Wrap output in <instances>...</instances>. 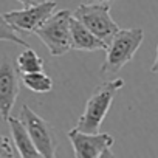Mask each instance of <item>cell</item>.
Returning <instances> with one entry per match:
<instances>
[{
  "instance_id": "1",
  "label": "cell",
  "mask_w": 158,
  "mask_h": 158,
  "mask_svg": "<svg viewBox=\"0 0 158 158\" xmlns=\"http://www.w3.org/2000/svg\"><path fill=\"white\" fill-rule=\"evenodd\" d=\"M124 87V81L123 79H113V81H107L102 82L101 85H98L93 93L90 95L84 113L81 115V118L77 119L76 129H79L81 132L85 133H96L99 132L102 121L106 119L112 102L115 99V95Z\"/></svg>"
},
{
  "instance_id": "2",
  "label": "cell",
  "mask_w": 158,
  "mask_h": 158,
  "mask_svg": "<svg viewBox=\"0 0 158 158\" xmlns=\"http://www.w3.org/2000/svg\"><path fill=\"white\" fill-rule=\"evenodd\" d=\"M144 39V31L141 28L121 30L112 37L106 48V60L101 65V74L118 73L126 64H129Z\"/></svg>"
},
{
  "instance_id": "3",
  "label": "cell",
  "mask_w": 158,
  "mask_h": 158,
  "mask_svg": "<svg viewBox=\"0 0 158 158\" xmlns=\"http://www.w3.org/2000/svg\"><path fill=\"white\" fill-rule=\"evenodd\" d=\"M70 19L71 11L60 10L57 13H53L34 31V34L44 42L51 56H62L71 50Z\"/></svg>"
},
{
  "instance_id": "4",
  "label": "cell",
  "mask_w": 158,
  "mask_h": 158,
  "mask_svg": "<svg viewBox=\"0 0 158 158\" xmlns=\"http://www.w3.org/2000/svg\"><path fill=\"white\" fill-rule=\"evenodd\" d=\"M71 16L106 44H109L119 31L118 23L112 19L110 3H81L71 13Z\"/></svg>"
},
{
  "instance_id": "5",
  "label": "cell",
  "mask_w": 158,
  "mask_h": 158,
  "mask_svg": "<svg viewBox=\"0 0 158 158\" xmlns=\"http://www.w3.org/2000/svg\"><path fill=\"white\" fill-rule=\"evenodd\" d=\"M19 118L23 123L25 129L28 130L39 155L45 158L54 156L57 150V136H56L54 127L48 121H45L42 116H39L34 110H31L30 106L22 107Z\"/></svg>"
},
{
  "instance_id": "6",
  "label": "cell",
  "mask_w": 158,
  "mask_h": 158,
  "mask_svg": "<svg viewBox=\"0 0 158 158\" xmlns=\"http://www.w3.org/2000/svg\"><path fill=\"white\" fill-rule=\"evenodd\" d=\"M68 139L71 143L74 156L77 158H96V156L112 158L115 156L112 152L115 138L109 133H99V132L85 133L74 127L68 132Z\"/></svg>"
},
{
  "instance_id": "7",
  "label": "cell",
  "mask_w": 158,
  "mask_h": 158,
  "mask_svg": "<svg viewBox=\"0 0 158 158\" xmlns=\"http://www.w3.org/2000/svg\"><path fill=\"white\" fill-rule=\"evenodd\" d=\"M56 6H57L56 2H53V0H45V2L37 3V5L25 6V10L3 13V17L20 34L22 33L34 34V31L54 13Z\"/></svg>"
},
{
  "instance_id": "8",
  "label": "cell",
  "mask_w": 158,
  "mask_h": 158,
  "mask_svg": "<svg viewBox=\"0 0 158 158\" xmlns=\"http://www.w3.org/2000/svg\"><path fill=\"white\" fill-rule=\"evenodd\" d=\"M19 95L17 68L10 62L0 65V116L5 121L11 116L16 99Z\"/></svg>"
},
{
  "instance_id": "9",
  "label": "cell",
  "mask_w": 158,
  "mask_h": 158,
  "mask_svg": "<svg viewBox=\"0 0 158 158\" xmlns=\"http://www.w3.org/2000/svg\"><path fill=\"white\" fill-rule=\"evenodd\" d=\"M70 34H71V50L79 51H98L107 48V44L95 36L85 25L71 16L70 19Z\"/></svg>"
},
{
  "instance_id": "10",
  "label": "cell",
  "mask_w": 158,
  "mask_h": 158,
  "mask_svg": "<svg viewBox=\"0 0 158 158\" xmlns=\"http://www.w3.org/2000/svg\"><path fill=\"white\" fill-rule=\"evenodd\" d=\"M8 126H10V130H11V135H13V141L16 144V149H17V153L20 156H27V158H34V156H40L36 146L33 144V139L28 133V130L25 129L23 123L20 121V118H13L10 116L6 119Z\"/></svg>"
},
{
  "instance_id": "11",
  "label": "cell",
  "mask_w": 158,
  "mask_h": 158,
  "mask_svg": "<svg viewBox=\"0 0 158 158\" xmlns=\"http://www.w3.org/2000/svg\"><path fill=\"white\" fill-rule=\"evenodd\" d=\"M22 82L28 90L34 93H48L53 90V79L42 70L33 73H22Z\"/></svg>"
},
{
  "instance_id": "12",
  "label": "cell",
  "mask_w": 158,
  "mask_h": 158,
  "mask_svg": "<svg viewBox=\"0 0 158 158\" xmlns=\"http://www.w3.org/2000/svg\"><path fill=\"white\" fill-rule=\"evenodd\" d=\"M16 68L17 73H33V71H40L44 70V59L30 47H27L17 57L16 60Z\"/></svg>"
},
{
  "instance_id": "13",
  "label": "cell",
  "mask_w": 158,
  "mask_h": 158,
  "mask_svg": "<svg viewBox=\"0 0 158 158\" xmlns=\"http://www.w3.org/2000/svg\"><path fill=\"white\" fill-rule=\"evenodd\" d=\"M0 40L2 42H13L16 45L20 47H28V44L25 42V39L20 37V33L8 23V20L3 17V14H0Z\"/></svg>"
},
{
  "instance_id": "14",
  "label": "cell",
  "mask_w": 158,
  "mask_h": 158,
  "mask_svg": "<svg viewBox=\"0 0 158 158\" xmlns=\"http://www.w3.org/2000/svg\"><path fill=\"white\" fill-rule=\"evenodd\" d=\"M11 156H16L11 141L6 136L0 135V158H11Z\"/></svg>"
},
{
  "instance_id": "15",
  "label": "cell",
  "mask_w": 158,
  "mask_h": 158,
  "mask_svg": "<svg viewBox=\"0 0 158 158\" xmlns=\"http://www.w3.org/2000/svg\"><path fill=\"white\" fill-rule=\"evenodd\" d=\"M17 2H20L23 6H31V5H37V3H42L45 2V0H17Z\"/></svg>"
},
{
  "instance_id": "16",
  "label": "cell",
  "mask_w": 158,
  "mask_h": 158,
  "mask_svg": "<svg viewBox=\"0 0 158 158\" xmlns=\"http://www.w3.org/2000/svg\"><path fill=\"white\" fill-rule=\"evenodd\" d=\"M150 71L155 73V74H158V47H156V57H155V60H153V64L150 67Z\"/></svg>"
},
{
  "instance_id": "17",
  "label": "cell",
  "mask_w": 158,
  "mask_h": 158,
  "mask_svg": "<svg viewBox=\"0 0 158 158\" xmlns=\"http://www.w3.org/2000/svg\"><path fill=\"white\" fill-rule=\"evenodd\" d=\"M115 0H85V3H112Z\"/></svg>"
}]
</instances>
